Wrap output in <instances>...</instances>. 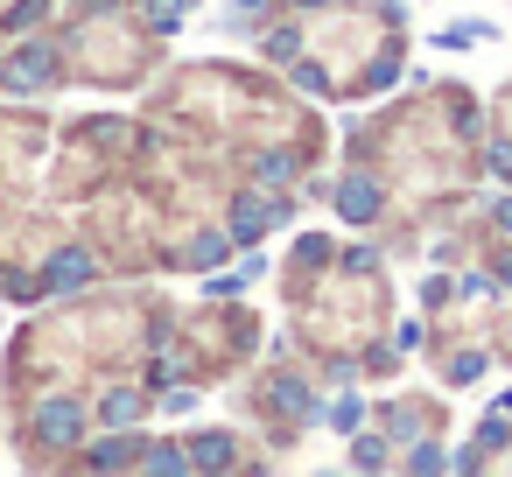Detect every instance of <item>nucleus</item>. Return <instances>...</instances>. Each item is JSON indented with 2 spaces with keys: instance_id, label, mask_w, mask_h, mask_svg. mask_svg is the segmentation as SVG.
I'll return each instance as SVG.
<instances>
[{
  "instance_id": "1",
  "label": "nucleus",
  "mask_w": 512,
  "mask_h": 477,
  "mask_svg": "<svg viewBox=\"0 0 512 477\" xmlns=\"http://www.w3.org/2000/svg\"><path fill=\"white\" fill-rule=\"evenodd\" d=\"M57 78V64H50V43H29L22 57H8V64H0V85H8V92H43Z\"/></svg>"
},
{
  "instance_id": "2",
  "label": "nucleus",
  "mask_w": 512,
  "mask_h": 477,
  "mask_svg": "<svg viewBox=\"0 0 512 477\" xmlns=\"http://www.w3.org/2000/svg\"><path fill=\"white\" fill-rule=\"evenodd\" d=\"M43 274H50V288H85L92 281V253H57Z\"/></svg>"
}]
</instances>
